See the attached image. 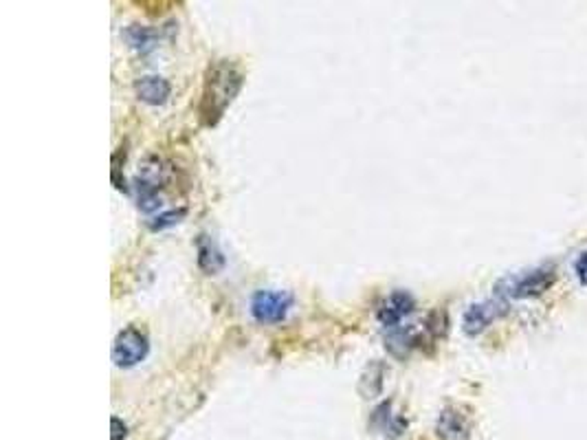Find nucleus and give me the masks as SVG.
<instances>
[{
    "instance_id": "nucleus-1",
    "label": "nucleus",
    "mask_w": 587,
    "mask_h": 440,
    "mask_svg": "<svg viewBox=\"0 0 587 440\" xmlns=\"http://www.w3.org/2000/svg\"><path fill=\"white\" fill-rule=\"evenodd\" d=\"M242 89V73L227 59H218L207 68L200 99V117L207 126H215L223 119L224 110L231 106Z\"/></svg>"
},
{
    "instance_id": "nucleus-2",
    "label": "nucleus",
    "mask_w": 587,
    "mask_h": 440,
    "mask_svg": "<svg viewBox=\"0 0 587 440\" xmlns=\"http://www.w3.org/2000/svg\"><path fill=\"white\" fill-rule=\"evenodd\" d=\"M169 178H172V169H169V165L163 159L148 157L139 165V172L135 177V192L137 205H139L141 212H157L163 205L159 192L168 185Z\"/></svg>"
},
{
    "instance_id": "nucleus-3",
    "label": "nucleus",
    "mask_w": 587,
    "mask_h": 440,
    "mask_svg": "<svg viewBox=\"0 0 587 440\" xmlns=\"http://www.w3.org/2000/svg\"><path fill=\"white\" fill-rule=\"evenodd\" d=\"M554 279H557V271L552 264H541V267L499 279L495 293L499 297H511V300H530V297L544 295L552 287Z\"/></svg>"
},
{
    "instance_id": "nucleus-4",
    "label": "nucleus",
    "mask_w": 587,
    "mask_h": 440,
    "mask_svg": "<svg viewBox=\"0 0 587 440\" xmlns=\"http://www.w3.org/2000/svg\"><path fill=\"white\" fill-rule=\"evenodd\" d=\"M150 352V339L144 330L137 326L123 328L114 337L113 343V361L117 368H135L141 361H145Z\"/></svg>"
},
{
    "instance_id": "nucleus-5",
    "label": "nucleus",
    "mask_w": 587,
    "mask_h": 440,
    "mask_svg": "<svg viewBox=\"0 0 587 440\" xmlns=\"http://www.w3.org/2000/svg\"><path fill=\"white\" fill-rule=\"evenodd\" d=\"M293 309V295L286 291H258L251 300V315L258 324H279L288 318Z\"/></svg>"
},
{
    "instance_id": "nucleus-6",
    "label": "nucleus",
    "mask_w": 587,
    "mask_h": 440,
    "mask_svg": "<svg viewBox=\"0 0 587 440\" xmlns=\"http://www.w3.org/2000/svg\"><path fill=\"white\" fill-rule=\"evenodd\" d=\"M508 310L506 302L502 297H495V300H486V302H478V304H471L466 309L465 318H462V330H465L469 337H478L480 333H484L495 319L502 318L504 313Z\"/></svg>"
},
{
    "instance_id": "nucleus-7",
    "label": "nucleus",
    "mask_w": 587,
    "mask_h": 440,
    "mask_svg": "<svg viewBox=\"0 0 587 440\" xmlns=\"http://www.w3.org/2000/svg\"><path fill=\"white\" fill-rule=\"evenodd\" d=\"M435 434L440 440H469L471 419L456 405L444 407L435 419Z\"/></svg>"
},
{
    "instance_id": "nucleus-8",
    "label": "nucleus",
    "mask_w": 587,
    "mask_h": 440,
    "mask_svg": "<svg viewBox=\"0 0 587 440\" xmlns=\"http://www.w3.org/2000/svg\"><path fill=\"white\" fill-rule=\"evenodd\" d=\"M425 334H427V330H420L419 326L389 328V334L385 337V348H387V352L394 359H407L411 350L423 346Z\"/></svg>"
},
{
    "instance_id": "nucleus-9",
    "label": "nucleus",
    "mask_w": 587,
    "mask_h": 440,
    "mask_svg": "<svg viewBox=\"0 0 587 440\" xmlns=\"http://www.w3.org/2000/svg\"><path fill=\"white\" fill-rule=\"evenodd\" d=\"M416 309V300L411 293L407 291H394L392 295H387L383 300V304L379 306V322L383 324L385 328H396L407 315H411V310Z\"/></svg>"
},
{
    "instance_id": "nucleus-10",
    "label": "nucleus",
    "mask_w": 587,
    "mask_h": 440,
    "mask_svg": "<svg viewBox=\"0 0 587 440\" xmlns=\"http://www.w3.org/2000/svg\"><path fill=\"white\" fill-rule=\"evenodd\" d=\"M370 425H372L374 432H379L383 438L396 440L405 434L407 425L410 423H407L405 416L394 412L392 401H385L372 412V420H370Z\"/></svg>"
},
{
    "instance_id": "nucleus-11",
    "label": "nucleus",
    "mask_w": 587,
    "mask_h": 440,
    "mask_svg": "<svg viewBox=\"0 0 587 440\" xmlns=\"http://www.w3.org/2000/svg\"><path fill=\"white\" fill-rule=\"evenodd\" d=\"M135 95L139 102L148 104V106H163L172 95V86L165 77L144 75L135 82Z\"/></svg>"
},
{
    "instance_id": "nucleus-12",
    "label": "nucleus",
    "mask_w": 587,
    "mask_h": 440,
    "mask_svg": "<svg viewBox=\"0 0 587 440\" xmlns=\"http://www.w3.org/2000/svg\"><path fill=\"white\" fill-rule=\"evenodd\" d=\"M385 377H387V368H385L383 361L372 359L365 370L361 373L359 379V394L365 401H374L376 397H380L385 388Z\"/></svg>"
},
{
    "instance_id": "nucleus-13",
    "label": "nucleus",
    "mask_w": 587,
    "mask_h": 440,
    "mask_svg": "<svg viewBox=\"0 0 587 440\" xmlns=\"http://www.w3.org/2000/svg\"><path fill=\"white\" fill-rule=\"evenodd\" d=\"M196 260H199L200 271L215 275L224 269V254L209 236H199L196 240Z\"/></svg>"
},
{
    "instance_id": "nucleus-14",
    "label": "nucleus",
    "mask_w": 587,
    "mask_h": 440,
    "mask_svg": "<svg viewBox=\"0 0 587 440\" xmlns=\"http://www.w3.org/2000/svg\"><path fill=\"white\" fill-rule=\"evenodd\" d=\"M123 40H126L128 47L135 49V51H150V49L154 47L157 35H154V31L148 29V27L130 25L123 31Z\"/></svg>"
},
{
    "instance_id": "nucleus-15",
    "label": "nucleus",
    "mask_w": 587,
    "mask_h": 440,
    "mask_svg": "<svg viewBox=\"0 0 587 440\" xmlns=\"http://www.w3.org/2000/svg\"><path fill=\"white\" fill-rule=\"evenodd\" d=\"M185 216H187V209H183V208L172 209V212H163V214H159L153 223H150V229H153V232H160V229L174 227V224L181 223Z\"/></svg>"
},
{
    "instance_id": "nucleus-16",
    "label": "nucleus",
    "mask_w": 587,
    "mask_h": 440,
    "mask_svg": "<svg viewBox=\"0 0 587 440\" xmlns=\"http://www.w3.org/2000/svg\"><path fill=\"white\" fill-rule=\"evenodd\" d=\"M575 271H576V278H579V282L587 287V251L579 255V260H576L575 264Z\"/></svg>"
},
{
    "instance_id": "nucleus-17",
    "label": "nucleus",
    "mask_w": 587,
    "mask_h": 440,
    "mask_svg": "<svg viewBox=\"0 0 587 440\" xmlns=\"http://www.w3.org/2000/svg\"><path fill=\"white\" fill-rule=\"evenodd\" d=\"M110 423H113V436H110V440H123L128 436V425L123 423L121 419L113 416V420H110Z\"/></svg>"
}]
</instances>
